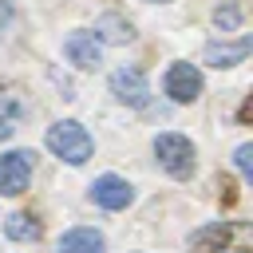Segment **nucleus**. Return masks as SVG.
Wrapping results in <instances>:
<instances>
[{"mask_svg": "<svg viewBox=\"0 0 253 253\" xmlns=\"http://www.w3.org/2000/svg\"><path fill=\"white\" fill-rule=\"evenodd\" d=\"M154 154H158L166 174H174V178H190L194 174V142L186 134H158L154 138Z\"/></svg>", "mask_w": 253, "mask_h": 253, "instance_id": "nucleus-2", "label": "nucleus"}, {"mask_svg": "<svg viewBox=\"0 0 253 253\" xmlns=\"http://www.w3.org/2000/svg\"><path fill=\"white\" fill-rule=\"evenodd\" d=\"M213 24H217L221 32H237V28H241V8H237V4H221V8H213Z\"/></svg>", "mask_w": 253, "mask_h": 253, "instance_id": "nucleus-13", "label": "nucleus"}, {"mask_svg": "<svg viewBox=\"0 0 253 253\" xmlns=\"http://www.w3.org/2000/svg\"><path fill=\"white\" fill-rule=\"evenodd\" d=\"M12 130H16V126H12V123L0 115V142H4V138H12Z\"/></svg>", "mask_w": 253, "mask_h": 253, "instance_id": "nucleus-16", "label": "nucleus"}, {"mask_svg": "<svg viewBox=\"0 0 253 253\" xmlns=\"http://www.w3.org/2000/svg\"><path fill=\"white\" fill-rule=\"evenodd\" d=\"M249 47H253V40H249V36H237L233 43H206L202 59H206L210 67H233V63H241V59L249 55Z\"/></svg>", "mask_w": 253, "mask_h": 253, "instance_id": "nucleus-9", "label": "nucleus"}, {"mask_svg": "<svg viewBox=\"0 0 253 253\" xmlns=\"http://www.w3.org/2000/svg\"><path fill=\"white\" fill-rule=\"evenodd\" d=\"M63 51H67V59H71L75 67H83V71H95V67L103 63V43H99L95 32H87V28H75V32L67 36Z\"/></svg>", "mask_w": 253, "mask_h": 253, "instance_id": "nucleus-5", "label": "nucleus"}, {"mask_svg": "<svg viewBox=\"0 0 253 253\" xmlns=\"http://www.w3.org/2000/svg\"><path fill=\"white\" fill-rule=\"evenodd\" d=\"M4 233H8L12 241H40V237H43V225H40L32 213H12V217L4 221Z\"/></svg>", "mask_w": 253, "mask_h": 253, "instance_id": "nucleus-12", "label": "nucleus"}, {"mask_svg": "<svg viewBox=\"0 0 253 253\" xmlns=\"http://www.w3.org/2000/svg\"><path fill=\"white\" fill-rule=\"evenodd\" d=\"M59 253H103V233L99 229H87V225L67 229L59 237Z\"/></svg>", "mask_w": 253, "mask_h": 253, "instance_id": "nucleus-10", "label": "nucleus"}, {"mask_svg": "<svg viewBox=\"0 0 253 253\" xmlns=\"http://www.w3.org/2000/svg\"><path fill=\"white\" fill-rule=\"evenodd\" d=\"M166 95L174 103H194L202 95V71L194 63H170V71H166Z\"/></svg>", "mask_w": 253, "mask_h": 253, "instance_id": "nucleus-6", "label": "nucleus"}, {"mask_svg": "<svg viewBox=\"0 0 253 253\" xmlns=\"http://www.w3.org/2000/svg\"><path fill=\"white\" fill-rule=\"evenodd\" d=\"M43 142H47V150H51L55 158H63V162H71V166H83V162L91 158V150H95L91 134H87L75 119L51 123V126H47V134H43Z\"/></svg>", "mask_w": 253, "mask_h": 253, "instance_id": "nucleus-1", "label": "nucleus"}, {"mask_svg": "<svg viewBox=\"0 0 253 253\" xmlns=\"http://www.w3.org/2000/svg\"><path fill=\"white\" fill-rule=\"evenodd\" d=\"M32 162H36L32 150H8L0 158V194H8V198L24 194L28 178H32Z\"/></svg>", "mask_w": 253, "mask_h": 253, "instance_id": "nucleus-3", "label": "nucleus"}, {"mask_svg": "<svg viewBox=\"0 0 253 253\" xmlns=\"http://www.w3.org/2000/svg\"><path fill=\"white\" fill-rule=\"evenodd\" d=\"M111 95H115L119 103H126V107H146V95H150L146 75H142L138 67H119V71H111Z\"/></svg>", "mask_w": 253, "mask_h": 253, "instance_id": "nucleus-4", "label": "nucleus"}, {"mask_svg": "<svg viewBox=\"0 0 253 253\" xmlns=\"http://www.w3.org/2000/svg\"><path fill=\"white\" fill-rule=\"evenodd\" d=\"M95 40L103 43H130L134 40V28H130V20H123L119 12H107V16H99V24H95Z\"/></svg>", "mask_w": 253, "mask_h": 253, "instance_id": "nucleus-11", "label": "nucleus"}, {"mask_svg": "<svg viewBox=\"0 0 253 253\" xmlns=\"http://www.w3.org/2000/svg\"><path fill=\"white\" fill-rule=\"evenodd\" d=\"M142 4H166V0H142Z\"/></svg>", "mask_w": 253, "mask_h": 253, "instance_id": "nucleus-17", "label": "nucleus"}, {"mask_svg": "<svg viewBox=\"0 0 253 253\" xmlns=\"http://www.w3.org/2000/svg\"><path fill=\"white\" fill-rule=\"evenodd\" d=\"M233 162H237V170H241L245 178H253V146H249V142H245V146H237Z\"/></svg>", "mask_w": 253, "mask_h": 253, "instance_id": "nucleus-14", "label": "nucleus"}, {"mask_svg": "<svg viewBox=\"0 0 253 253\" xmlns=\"http://www.w3.org/2000/svg\"><path fill=\"white\" fill-rule=\"evenodd\" d=\"M221 198H225V206H233V202H237V190H233V182H229V178H221Z\"/></svg>", "mask_w": 253, "mask_h": 253, "instance_id": "nucleus-15", "label": "nucleus"}, {"mask_svg": "<svg viewBox=\"0 0 253 253\" xmlns=\"http://www.w3.org/2000/svg\"><path fill=\"white\" fill-rule=\"evenodd\" d=\"M229 237H233V229L225 221H210V225L190 233V253H225Z\"/></svg>", "mask_w": 253, "mask_h": 253, "instance_id": "nucleus-8", "label": "nucleus"}, {"mask_svg": "<svg viewBox=\"0 0 253 253\" xmlns=\"http://www.w3.org/2000/svg\"><path fill=\"white\" fill-rule=\"evenodd\" d=\"M91 198H95L103 210H126V206L134 202V186H130L126 178H119V174H103V178L91 182Z\"/></svg>", "mask_w": 253, "mask_h": 253, "instance_id": "nucleus-7", "label": "nucleus"}]
</instances>
